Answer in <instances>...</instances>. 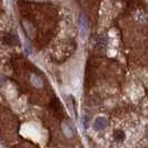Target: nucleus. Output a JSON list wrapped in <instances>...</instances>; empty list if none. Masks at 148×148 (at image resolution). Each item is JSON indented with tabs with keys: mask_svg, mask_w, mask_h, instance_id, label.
<instances>
[{
	"mask_svg": "<svg viewBox=\"0 0 148 148\" xmlns=\"http://www.w3.org/2000/svg\"><path fill=\"white\" fill-rule=\"evenodd\" d=\"M78 27H79V30H80V37L82 39L86 38V35H87V20L85 18L84 15L79 16V20H78Z\"/></svg>",
	"mask_w": 148,
	"mask_h": 148,
	"instance_id": "f257e3e1",
	"label": "nucleus"
},
{
	"mask_svg": "<svg viewBox=\"0 0 148 148\" xmlns=\"http://www.w3.org/2000/svg\"><path fill=\"white\" fill-rule=\"evenodd\" d=\"M62 132L66 135V137H71L74 135V127L71 126L69 123H65L62 125Z\"/></svg>",
	"mask_w": 148,
	"mask_h": 148,
	"instance_id": "7ed1b4c3",
	"label": "nucleus"
},
{
	"mask_svg": "<svg viewBox=\"0 0 148 148\" xmlns=\"http://www.w3.org/2000/svg\"><path fill=\"white\" fill-rule=\"evenodd\" d=\"M106 126H107V120L104 117H98L94 121V128L96 130H104V128H106Z\"/></svg>",
	"mask_w": 148,
	"mask_h": 148,
	"instance_id": "f03ea898",
	"label": "nucleus"
},
{
	"mask_svg": "<svg viewBox=\"0 0 148 148\" xmlns=\"http://www.w3.org/2000/svg\"><path fill=\"white\" fill-rule=\"evenodd\" d=\"M31 84H32V86H35L37 88H41L42 85H44V82L41 80L40 77H38L36 75H32L31 76Z\"/></svg>",
	"mask_w": 148,
	"mask_h": 148,
	"instance_id": "20e7f679",
	"label": "nucleus"
},
{
	"mask_svg": "<svg viewBox=\"0 0 148 148\" xmlns=\"http://www.w3.org/2000/svg\"><path fill=\"white\" fill-rule=\"evenodd\" d=\"M124 136H125V135H124V133H123L121 130H118V132L115 133V138H116L117 140H121V139L124 138Z\"/></svg>",
	"mask_w": 148,
	"mask_h": 148,
	"instance_id": "39448f33",
	"label": "nucleus"
}]
</instances>
